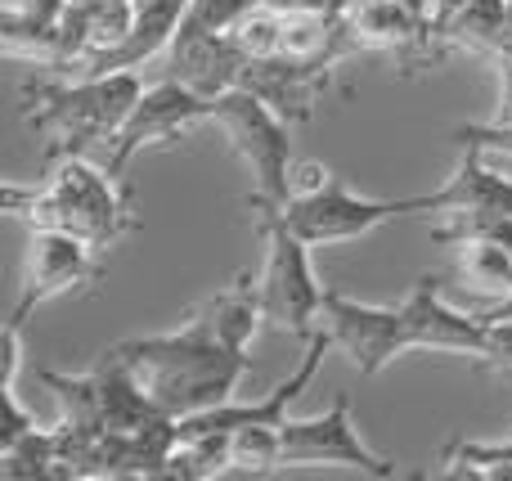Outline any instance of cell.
<instances>
[{
    "instance_id": "14",
    "label": "cell",
    "mask_w": 512,
    "mask_h": 481,
    "mask_svg": "<svg viewBox=\"0 0 512 481\" xmlns=\"http://www.w3.org/2000/svg\"><path fill=\"white\" fill-rule=\"evenodd\" d=\"M441 284H445V275H423L405 293V302H400L405 324H409V342H414V351H445V356L477 360L486 351V333H490L486 320L454 311L445 302Z\"/></svg>"
},
{
    "instance_id": "26",
    "label": "cell",
    "mask_w": 512,
    "mask_h": 481,
    "mask_svg": "<svg viewBox=\"0 0 512 481\" xmlns=\"http://www.w3.org/2000/svg\"><path fill=\"white\" fill-rule=\"evenodd\" d=\"M508 36H512V0H508Z\"/></svg>"
},
{
    "instance_id": "1",
    "label": "cell",
    "mask_w": 512,
    "mask_h": 481,
    "mask_svg": "<svg viewBox=\"0 0 512 481\" xmlns=\"http://www.w3.org/2000/svg\"><path fill=\"white\" fill-rule=\"evenodd\" d=\"M261 329L265 315L256 275H239L230 288L203 297L180 329L122 338L113 342V351L131 365V374L167 419H189L234 401L239 383L252 374L248 347Z\"/></svg>"
},
{
    "instance_id": "9",
    "label": "cell",
    "mask_w": 512,
    "mask_h": 481,
    "mask_svg": "<svg viewBox=\"0 0 512 481\" xmlns=\"http://www.w3.org/2000/svg\"><path fill=\"white\" fill-rule=\"evenodd\" d=\"M319 329H324L328 342H333V347L351 360L360 378H378L387 365H396L400 356H409V351H414L405 311H400V306L355 302V297L337 293V288H328V293H324Z\"/></svg>"
},
{
    "instance_id": "15",
    "label": "cell",
    "mask_w": 512,
    "mask_h": 481,
    "mask_svg": "<svg viewBox=\"0 0 512 481\" xmlns=\"http://www.w3.org/2000/svg\"><path fill=\"white\" fill-rule=\"evenodd\" d=\"M441 248H450V279L472 293L477 302L504 306L512 297V221L481 225V230H463L441 239Z\"/></svg>"
},
{
    "instance_id": "3",
    "label": "cell",
    "mask_w": 512,
    "mask_h": 481,
    "mask_svg": "<svg viewBox=\"0 0 512 481\" xmlns=\"http://www.w3.org/2000/svg\"><path fill=\"white\" fill-rule=\"evenodd\" d=\"M144 95L140 72L104 77H41L23 86V122L45 140V162L72 153H108Z\"/></svg>"
},
{
    "instance_id": "7",
    "label": "cell",
    "mask_w": 512,
    "mask_h": 481,
    "mask_svg": "<svg viewBox=\"0 0 512 481\" xmlns=\"http://www.w3.org/2000/svg\"><path fill=\"white\" fill-rule=\"evenodd\" d=\"M423 212V194L414 198H369L355 194L351 185H342L337 176L319 180L315 189H301L288 203L279 207V216L310 243V248H324V243H351L373 234L378 225L396 221V216H414Z\"/></svg>"
},
{
    "instance_id": "8",
    "label": "cell",
    "mask_w": 512,
    "mask_h": 481,
    "mask_svg": "<svg viewBox=\"0 0 512 481\" xmlns=\"http://www.w3.org/2000/svg\"><path fill=\"white\" fill-rule=\"evenodd\" d=\"M283 468H355L378 481L396 477V464L360 437L346 392H337L333 405L310 419H283Z\"/></svg>"
},
{
    "instance_id": "13",
    "label": "cell",
    "mask_w": 512,
    "mask_h": 481,
    "mask_svg": "<svg viewBox=\"0 0 512 481\" xmlns=\"http://www.w3.org/2000/svg\"><path fill=\"white\" fill-rule=\"evenodd\" d=\"M342 32L351 41V54H387L405 72L432 68L450 54L441 45V32L414 18L400 0H346Z\"/></svg>"
},
{
    "instance_id": "12",
    "label": "cell",
    "mask_w": 512,
    "mask_h": 481,
    "mask_svg": "<svg viewBox=\"0 0 512 481\" xmlns=\"http://www.w3.org/2000/svg\"><path fill=\"white\" fill-rule=\"evenodd\" d=\"M423 212H441L445 225H436L432 239H450L463 230H481V225L512 221V176L499 171L481 149H463L459 167L450 171L441 189L423 194Z\"/></svg>"
},
{
    "instance_id": "10",
    "label": "cell",
    "mask_w": 512,
    "mask_h": 481,
    "mask_svg": "<svg viewBox=\"0 0 512 481\" xmlns=\"http://www.w3.org/2000/svg\"><path fill=\"white\" fill-rule=\"evenodd\" d=\"M99 252L104 248H95V243L81 239V234L32 230L27 252H23V275H18V302H14V311H9L5 329L23 333L27 315H32L36 306L95 284L99 279Z\"/></svg>"
},
{
    "instance_id": "11",
    "label": "cell",
    "mask_w": 512,
    "mask_h": 481,
    "mask_svg": "<svg viewBox=\"0 0 512 481\" xmlns=\"http://www.w3.org/2000/svg\"><path fill=\"white\" fill-rule=\"evenodd\" d=\"M207 113H212V99H203L198 90L180 86V81H171V77H158L153 86H144L140 104L131 108L126 126L117 131V140L108 144L104 167L117 171V176H126L135 153L167 149V144L194 135L198 126H207Z\"/></svg>"
},
{
    "instance_id": "5",
    "label": "cell",
    "mask_w": 512,
    "mask_h": 481,
    "mask_svg": "<svg viewBox=\"0 0 512 481\" xmlns=\"http://www.w3.org/2000/svg\"><path fill=\"white\" fill-rule=\"evenodd\" d=\"M252 225L265 243V261L256 270L265 329L310 342L319 333V311H324L328 293L315 279V266H310V243L279 212H252Z\"/></svg>"
},
{
    "instance_id": "20",
    "label": "cell",
    "mask_w": 512,
    "mask_h": 481,
    "mask_svg": "<svg viewBox=\"0 0 512 481\" xmlns=\"http://www.w3.org/2000/svg\"><path fill=\"white\" fill-rule=\"evenodd\" d=\"M256 0H189L185 18H180L176 36H212V32H230Z\"/></svg>"
},
{
    "instance_id": "22",
    "label": "cell",
    "mask_w": 512,
    "mask_h": 481,
    "mask_svg": "<svg viewBox=\"0 0 512 481\" xmlns=\"http://www.w3.org/2000/svg\"><path fill=\"white\" fill-rule=\"evenodd\" d=\"M486 351L477 356L481 369H495V374H512V315L508 320H490L486 324Z\"/></svg>"
},
{
    "instance_id": "2",
    "label": "cell",
    "mask_w": 512,
    "mask_h": 481,
    "mask_svg": "<svg viewBox=\"0 0 512 481\" xmlns=\"http://www.w3.org/2000/svg\"><path fill=\"white\" fill-rule=\"evenodd\" d=\"M0 198L14 221H27V230H68L95 248H113L140 225L131 185L104 162H90L86 153L45 162V176H36L32 185L9 180Z\"/></svg>"
},
{
    "instance_id": "21",
    "label": "cell",
    "mask_w": 512,
    "mask_h": 481,
    "mask_svg": "<svg viewBox=\"0 0 512 481\" xmlns=\"http://www.w3.org/2000/svg\"><path fill=\"white\" fill-rule=\"evenodd\" d=\"M459 149H481L499 171L512 176V122H477V126H454Z\"/></svg>"
},
{
    "instance_id": "25",
    "label": "cell",
    "mask_w": 512,
    "mask_h": 481,
    "mask_svg": "<svg viewBox=\"0 0 512 481\" xmlns=\"http://www.w3.org/2000/svg\"><path fill=\"white\" fill-rule=\"evenodd\" d=\"M477 315H481L486 324H490V320H508V315H512V297H508L504 306H490V311H477Z\"/></svg>"
},
{
    "instance_id": "4",
    "label": "cell",
    "mask_w": 512,
    "mask_h": 481,
    "mask_svg": "<svg viewBox=\"0 0 512 481\" xmlns=\"http://www.w3.org/2000/svg\"><path fill=\"white\" fill-rule=\"evenodd\" d=\"M207 126L221 131L230 153L248 167V176H252L248 212H279L297 194V176H292V122H283L261 95H252L243 86L216 95Z\"/></svg>"
},
{
    "instance_id": "16",
    "label": "cell",
    "mask_w": 512,
    "mask_h": 481,
    "mask_svg": "<svg viewBox=\"0 0 512 481\" xmlns=\"http://www.w3.org/2000/svg\"><path fill=\"white\" fill-rule=\"evenodd\" d=\"M333 63H310L288 59V54H270V59H252L243 68V90L261 95L283 122H310L324 95L333 90Z\"/></svg>"
},
{
    "instance_id": "19",
    "label": "cell",
    "mask_w": 512,
    "mask_h": 481,
    "mask_svg": "<svg viewBox=\"0 0 512 481\" xmlns=\"http://www.w3.org/2000/svg\"><path fill=\"white\" fill-rule=\"evenodd\" d=\"M279 36H283V14L279 9H270V5H261V0H256L248 14L230 27V41L248 54V63L279 54Z\"/></svg>"
},
{
    "instance_id": "18",
    "label": "cell",
    "mask_w": 512,
    "mask_h": 481,
    "mask_svg": "<svg viewBox=\"0 0 512 481\" xmlns=\"http://www.w3.org/2000/svg\"><path fill=\"white\" fill-rule=\"evenodd\" d=\"M441 45L450 54H481V59L495 63L512 45L508 0H468V5L441 27Z\"/></svg>"
},
{
    "instance_id": "6",
    "label": "cell",
    "mask_w": 512,
    "mask_h": 481,
    "mask_svg": "<svg viewBox=\"0 0 512 481\" xmlns=\"http://www.w3.org/2000/svg\"><path fill=\"white\" fill-rule=\"evenodd\" d=\"M41 383L54 392L68 428L77 432H140L153 423H167V414L153 405V396L140 387L122 356L113 347L95 360L86 374H59V369H41Z\"/></svg>"
},
{
    "instance_id": "24",
    "label": "cell",
    "mask_w": 512,
    "mask_h": 481,
    "mask_svg": "<svg viewBox=\"0 0 512 481\" xmlns=\"http://www.w3.org/2000/svg\"><path fill=\"white\" fill-rule=\"evenodd\" d=\"M463 5H468V0H436V27H445V23H450V18L459 14Z\"/></svg>"
},
{
    "instance_id": "23",
    "label": "cell",
    "mask_w": 512,
    "mask_h": 481,
    "mask_svg": "<svg viewBox=\"0 0 512 481\" xmlns=\"http://www.w3.org/2000/svg\"><path fill=\"white\" fill-rule=\"evenodd\" d=\"M261 5L279 9V14H301V9H328V14H337V9H346V0H261Z\"/></svg>"
},
{
    "instance_id": "17",
    "label": "cell",
    "mask_w": 512,
    "mask_h": 481,
    "mask_svg": "<svg viewBox=\"0 0 512 481\" xmlns=\"http://www.w3.org/2000/svg\"><path fill=\"white\" fill-rule=\"evenodd\" d=\"M248 54L230 41V32L212 36H171V45L158 54V77H171L180 86L198 90L203 99H216L225 90L243 86Z\"/></svg>"
}]
</instances>
